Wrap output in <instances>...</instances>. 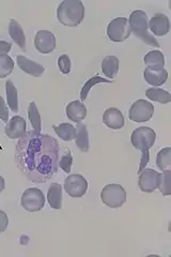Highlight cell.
I'll list each match as a JSON object with an SVG mask.
<instances>
[{
    "label": "cell",
    "instance_id": "9c48e42d",
    "mask_svg": "<svg viewBox=\"0 0 171 257\" xmlns=\"http://www.w3.org/2000/svg\"><path fill=\"white\" fill-rule=\"evenodd\" d=\"M64 190L71 197H83L88 191V181L83 175L73 174L64 180Z\"/></svg>",
    "mask_w": 171,
    "mask_h": 257
},
{
    "label": "cell",
    "instance_id": "3957f363",
    "mask_svg": "<svg viewBox=\"0 0 171 257\" xmlns=\"http://www.w3.org/2000/svg\"><path fill=\"white\" fill-rule=\"evenodd\" d=\"M84 18L85 7L80 0H63L57 9V19L67 27H77Z\"/></svg>",
    "mask_w": 171,
    "mask_h": 257
},
{
    "label": "cell",
    "instance_id": "cb8c5ba5",
    "mask_svg": "<svg viewBox=\"0 0 171 257\" xmlns=\"http://www.w3.org/2000/svg\"><path fill=\"white\" fill-rule=\"evenodd\" d=\"M6 92H7V103L10 109L14 112L19 111V95L18 90L13 84L12 80L6 82Z\"/></svg>",
    "mask_w": 171,
    "mask_h": 257
},
{
    "label": "cell",
    "instance_id": "d6a6232c",
    "mask_svg": "<svg viewBox=\"0 0 171 257\" xmlns=\"http://www.w3.org/2000/svg\"><path fill=\"white\" fill-rule=\"evenodd\" d=\"M0 119L6 123L9 121V108H8L7 103L2 95H0Z\"/></svg>",
    "mask_w": 171,
    "mask_h": 257
},
{
    "label": "cell",
    "instance_id": "52a82bcc",
    "mask_svg": "<svg viewBox=\"0 0 171 257\" xmlns=\"http://www.w3.org/2000/svg\"><path fill=\"white\" fill-rule=\"evenodd\" d=\"M21 205L29 212L41 211L45 205V196L43 192L37 188L27 189L23 193Z\"/></svg>",
    "mask_w": 171,
    "mask_h": 257
},
{
    "label": "cell",
    "instance_id": "f546056e",
    "mask_svg": "<svg viewBox=\"0 0 171 257\" xmlns=\"http://www.w3.org/2000/svg\"><path fill=\"white\" fill-rule=\"evenodd\" d=\"M14 69V61L9 55H0V78L9 76Z\"/></svg>",
    "mask_w": 171,
    "mask_h": 257
},
{
    "label": "cell",
    "instance_id": "5b68a950",
    "mask_svg": "<svg viewBox=\"0 0 171 257\" xmlns=\"http://www.w3.org/2000/svg\"><path fill=\"white\" fill-rule=\"evenodd\" d=\"M101 199L107 207L111 209H118L126 202V192L121 184H107L101 192Z\"/></svg>",
    "mask_w": 171,
    "mask_h": 257
},
{
    "label": "cell",
    "instance_id": "2e32d148",
    "mask_svg": "<svg viewBox=\"0 0 171 257\" xmlns=\"http://www.w3.org/2000/svg\"><path fill=\"white\" fill-rule=\"evenodd\" d=\"M67 116L73 122L80 123L88 115V109L84 103L79 101H72L66 108Z\"/></svg>",
    "mask_w": 171,
    "mask_h": 257
},
{
    "label": "cell",
    "instance_id": "83f0119b",
    "mask_svg": "<svg viewBox=\"0 0 171 257\" xmlns=\"http://www.w3.org/2000/svg\"><path fill=\"white\" fill-rule=\"evenodd\" d=\"M156 165L159 170L166 171L170 170L171 166V148L167 147L158 151L156 157Z\"/></svg>",
    "mask_w": 171,
    "mask_h": 257
},
{
    "label": "cell",
    "instance_id": "e575fe53",
    "mask_svg": "<svg viewBox=\"0 0 171 257\" xmlns=\"http://www.w3.org/2000/svg\"><path fill=\"white\" fill-rule=\"evenodd\" d=\"M8 225H9V219H8V215L5 211L0 210V234L8 228Z\"/></svg>",
    "mask_w": 171,
    "mask_h": 257
},
{
    "label": "cell",
    "instance_id": "f1b7e54d",
    "mask_svg": "<svg viewBox=\"0 0 171 257\" xmlns=\"http://www.w3.org/2000/svg\"><path fill=\"white\" fill-rule=\"evenodd\" d=\"M170 179H171V171L170 170L162 171V173L159 174V176H158L157 189L159 190L161 194L165 196H168L171 194V184H170L171 180Z\"/></svg>",
    "mask_w": 171,
    "mask_h": 257
},
{
    "label": "cell",
    "instance_id": "4316f807",
    "mask_svg": "<svg viewBox=\"0 0 171 257\" xmlns=\"http://www.w3.org/2000/svg\"><path fill=\"white\" fill-rule=\"evenodd\" d=\"M28 117L30 120V123L32 128L36 133H41V128H42V121H41V115L39 109L37 107V104L35 102H30L28 107Z\"/></svg>",
    "mask_w": 171,
    "mask_h": 257
},
{
    "label": "cell",
    "instance_id": "d6986e66",
    "mask_svg": "<svg viewBox=\"0 0 171 257\" xmlns=\"http://www.w3.org/2000/svg\"><path fill=\"white\" fill-rule=\"evenodd\" d=\"M143 62L148 69L160 70V69H164L165 57L161 52L152 51L144 56Z\"/></svg>",
    "mask_w": 171,
    "mask_h": 257
},
{
    "label": "cell",
    "instance_id": "8fae6325",
    "mask_svg": "<svg viewBox=\"0 0 171 257\" xmlns=\"http://www.w3.org/2000/svg\"><path fill=\"white\" fill-rule=\"evenodd\" d=\"M158 176L159 173L152 170V168H144L139 174L138 186H139L142 192L152 193L158 187Z\"/></svg>",
    "mask_w": 171,
    "mask_h": 257
},
{
    "label": "cell",
    "instance_id": "e0dca14e",
    "mask_svg": "<svg viewBox=\"0 0 171 257\" xmlns=\"http://www.w3.org/2000/svg\"><path fill=\"white\" fill-rule=\"evenodd\" d=\"M143 78L149 85L156 88L157 86H161L167 82L168 72L165 69L151 70L146 68L143 71Z\"/></svg>",
    "mask_w": 171,
    "mask_h": 257
},
{
    "label": "cell",
    "instance_id": "484cf974",
    "mask_svg": "<svg viewBox=\"0 0 171 257\" xmlns=\"http://www.w3.org/2000/svg\"><path fill=\"white\" fill-rule=\"evenodd\" d=\"M112 82H113V80H110V79H108V78H103V77H101L99 74L93 76V77H91L90 79L87 80L86 84H85L84 87H83V89H81V91H80V100L83 101V102L86 101V99L88 98L89 92H90V90L92 89V88H93L95 85L100 84V83H108V84H110V83H112Z\"/></svg>",
    "mask_w": 171,
    "mask_h": 257
},
{
    "label": "cell",
    "instance_id": "4fadbf2b",
    "mask_svg": "<svg viewBox=\"0 0 171 257\" xmlns=\"http://www.w3.org/2000/svg\"><path fill=\"white\" fill-rule=\"evenodd\" d=\"M149 29L153 32V35L157 37L166 36L170 30V22L167 15L162 13H156L149 22Z\"/></svg>",
    "mask_w": 171,
    "mask_h": 257
},
{
    "label": "cell",
    "instance_id": "836d02e7",
    "mask_svg": "<svg viewBox=\"0 0 171 257\" xmlns=\"http://www.w3.org/2000/svg\"><path fill=\"white\" fill-rule=\"evenodd\" d=\"M11 48H12V43L8 42L6 39L0 37V55L8 54L11 51Z\"/></svg>",
    "mask_w": 171,
    "mask_h": 257
},
{
    "label": "cell",
    "instance_id": "1f68e13d",
    "mask_svg": "<svg viewBox=\"0 0 171 257\" xmlns=\"http://www.w3.org/2000/svg\"><path fill=\"white\" fill-rule=\"evenodd\" d=\"M58 66L63 74H69L72 68V62L68 55H61L58 58Z\"/></svg>",
    "mask_w": 171,
    "mask_h": 257
},
{
    "label": "cell",
    "instance_id": "5bb4252c",
    "mask_svg": "<svg viewBox=\"0 0 171 257\" xmlns=\"http://www.w3.org/2000/svg\"><path fill=\"white\" fill-rule=\"evenodd\" d=\"M103 122L112 130H120L124 126V117L116 107H109L104 111Z\"/></svg>",
    "mask_w": 171,
    "mask_h": 257
},
{
    "label": "cell",
    "instance_id": "277c9868",
    "mask_svg": "<svg viewBox=\"0 0 171 257\" xmlns=\"http://www.w3.org/2000/svg\"><path fill=\"white\" fill-rule=\"evenodd\" d=\"M127 21L129 24V27H131L132 34H134L136 38H139L142 42L150 46L157 48L159 47V43L157 42V40L149 34L148 15L143 11L136 10L132 12Z\"/></svg>",
    "mask_w": 171,
    "mask_h": 257
},
{
    "label": "cell",
    "instance_id": "8992f818",
    "mask_svg": "<svg viewBox=\"0 0 171 257\" xmlns=\"http://www.w3.org/2000/svg\"><path fill=\"white\" fill-rule=\"evenodd\" d=\"M131 35L132 30L127 19L125 18H116L108 24L107 36L112 42H124L125 40L131 37Z\"/></svg>",
    "mask_w": 171,
    "mask_h": 257
},
{
    "label": "cell",
    "instance_id": "7c38bea8",
    "mask_svg": "<svg viewBox=\"0 0 171 257\" xmlns=\"http://www.w3.org/2000/svg\"><path fill=\"white\" fill-rule=\"evenodd\" d=\"M27 128V122L26 120L21 116H14L12 117L9 121H8L6 127H5V133L8 138L11 140H20L23 138Z\"/></svg>",
    "mask_w": 171,
    "mask_h": 257
},
{
    "label": "cell",
    "instance_id": "ffe728a7",
    "mask_svg": "<svg viewBox=\"0 0 171 257\" xmlns=\"http://www.w3.org/2000/svg\"><path fill=\"white\" fill-rule=\"evenodd\" d=\"M102 71L106 77L112 80L118 74L119 59L116 56H106L102 60Z\"/></svg>",
    "mask_w": 171,
    "mask_h": 257
},
{
    "label": "cell",
    "instance_id": "d4e9b609",
    "mask_svg": "<svg viewBox=\"0 0 171 257\" xmlns=\"http://www.w3.org/2000/svg\"><path fill=\"white\" fill-rule=\"evenodd\" d=\"M145 95L146 98L150 99L151 101H156L160 104H167L171 100V94L168 91L164 89H159V88H155V87L146 89Z\"/></svg>",
    "mask_w": 171,
    "mask_h": 257
},
{
    "label": "cell",
    "instance_id": "4dcf8cb0",
    "mask_svg": "<svg viewBox=\"0 0 171 257\" xmlns=\"http://www.w3.org/2000/svg\"><path fill=\"white\" fill-rule=\"evenodd\" d=\"M72 164H73V157H72V152L70 149H66L64 150V154L62 155L58 166H60V168H62L64 173H71V168H72Z\"/></svg>",
    "mask_w": 171,
    "mask_h": 257
},
{
    "label": "cell",
    "instance_id": "d590c367",
    "mask_svg": "<svg viewBox=\"0 0 171 257\" xmlns=\"http://www.w3.org/2000/svg\"><path fill=\"white\" fill-rule=\"evenodd\" d=\"M4 190H5V179L0 176V193H2Z\"/></svg>",
    "mask_w": 171,
    "mask_h": 257
},
{
    "label": "cell",
    "instance_id": "30bf717a",
    "mask_svg": "<svg viewBox=\"0 0 171 257\" xmlns=\"http://www.w3.org/2000/svg\"><path fill=\"white\" fill-rule=\"evenodd\" d=\"M35 45L41 54H51L56 48V37L52 31L39 30L35 38Z\"/></svg>",
    "mask_w": 171,
    "mask_h": 257
},
{
    "label": "cell",
    "instance_id": "7a4b0ae2",
    "mask_svg": "<svg viewBox=\"0 0 171 257\" xmlns=\"http://www.w3.org/2000/svg\"><path fill=\"white\" fill-rule=\"evenodd\" d=\"M131 142L136 149L141 151L140 167L138 172V174H140L145 168V165L149 163V150L156 142V133L149 126L137 127L131 135Z\"/></svg>",
    "mask_w": 171,
    "mask_h": 257
},
{
    "label": "cell",
    "instance_id": "603a6c76",
    "mask_svg": "<svg viewBox=\"0 0 171 257\" xmlns=\"http://www.w3.org/2000/svg\"><path fill=\"white\" fill-rule=\"evenodd\" d=\"M54 131L64 142L74 141L76 138V127L70 123H60L59 125H53Z\"/></svg>",
    "mask_w": 171,
    "mask_h": 257
},
{
    "label": "cell",
    "instance_id": "7402d4cb",
    "mask_svg": "<svg viewBox=\"0 0 171 257\" xmlns=\"http://www.w3.org/2000/svg\"><path fill=\"white\" fill-rule=\"evenodd\" d=\"M75 144L76 146L79 148L80 151L88 152L89 150V133H88V127L84 123H77L76 127V138H75Z\"/></svg>",
    "mask_w": 171,
    "mask_h": 257
},
{
    "label": "cell",
    "instance_id": "44dd1931",
    "mask_svg": "<svg viewBox=\"0 0 171 257\" xmlns=\"http://www.w3.org/2000/svg\"><path fill=\"white\" fill-rule=\"evenodd\" d=\"M48 204L53 209L62 208V187L59 183H52L47 192Z\"/></svg>",
    "mask_w": 171,
    "mask_h": 257
},
{
    "label": "cell",
    "instance_id": "ac0fdd59",
    "mask_svg": "<svg viewBox=\"0 0 171 257\" xmlns=\"http://www.w3.org/2000/svg\"><path fill=\"white\" fill-rule=\"evenodd\" d=\"M9 35H10V37H11L13 41L21 47V50L26 51L25 32H24L23 27L21 26V24L18 21L10 20Z\"/></svg>",
    "mask_w": 171,
    "mask_h": 257
},
{
    "label": "cell",
    "instance_id": "ba28073f",
    "mask_svg": "<svg viewBox=\"0 0 171 257\" xmlns=\"http://www.w3.org/2000/svg\"><path fill=\"white\" fill-rule=\"evenodd\" d=\"M154 115L153 104L145 100L135 101L128 111L129 119L134 122H146Z\"/></svg>",
    "mask_w": 171,
    "mask_h": 257
},
{
    "label": "cell",
    "instance_id": "6da1fadb",
    "mask_svg": "<svg viewBox=\"0 0 171 257\" xmlns=\"http://www.w3.org/2000/svg\"><path fill=\"white\" fill-rule=\"evenodd\" d=\"M60 146L53 136L28 131L15 146V162L26 178L45 183L58 170Z\"/></svg>",
    "mask_w": 171,
    "mask_h": 257
},
{
    "label": "cell",
    "instance_id": "9a60e30c",
    "mask_svg": "<svg viewBox=\"0 0 171 257\" xmlns=\"http://www.w3.org/2000/svg\"><path fill=\"white\" fill-rule=\"evenodd\" d=\"M16 60H18V64H19L20 69L31 76L40 77L44 73L45 68L43 66H41V64L38 62L30 60L29 58L25 57V56H23V55L16 56Z\"/></svg>",
    "mask_w": 171,
    "mask_h": 257
}]
</instances>
